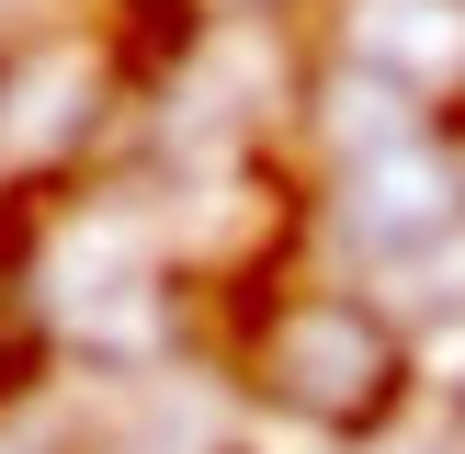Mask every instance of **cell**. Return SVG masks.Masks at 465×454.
<instances>
[{"label":"cell","instance_id":"6da1fadb","mask_svg":"<svg viewBox=\"0 0 465 454\" xmlns=\"http://www.w3.org/2000/svg\"><path fill=\"white\" fill-rule=\"evenodd\" d=\"M239 375H250V398H272L284 420L330 431V443H363V431L398 420V398H409V330L375 295H352V284H284L250 318Z\"/></svg>","mask_w":465,"mask_h":454},{"label":"cell","instance_id":"7a4b0ae2","mask_svg":"<svg viewBox=\"0 0 465 454\" xmlns=\"http://www.w3.org/2000/svg\"><path fill=\"white\" fill-rule=\"evenodd\" d=\"M114 91H125V68H114V45L80 35V23H45V35L0 45V171L12 182H57L68 159L103 136Z\"/></svg>","mask_w":465,"mask_h":454},{"label":"cell","instance_id":"3957f363","mask_svg":"<svg viewBox=\"0 0 465 454\" xmlns=\"http://www.w3.org/2000/svg\"><path fill=\"white\" fill-rule=\"evenodd\" d=\"M341 57L375 68L386 91H409V103H454L465 91V0H363L352 23H341Z\"/></svg>","mask_w":465,"mask_h":454},{"label":"cell","instance_id":"277c9868","mask_svg":"<svg viewBox=\"0 0 465 454\" xmlns=\"http://www.w3.org/2000/svg\"><path fill=\"white\" fill-rule=\"evenodd\" d=\"M295 0H193V23H284Z\"/></svg>","mask_w":465,"mask_h":454},{"label":"cell","instance_id":"5b68a950","mask_svg":"<svg viewBox=\"0 0 465 454\" xmlns=\"http://www.w3.org/2000/svg\"><path fill=\"white\" fill-rule=\"evenodd\" d=\"M0 454H35V443H12V431H0Z\"/></svg>","mask_w":465,"mask_h":454}]
</instances>
